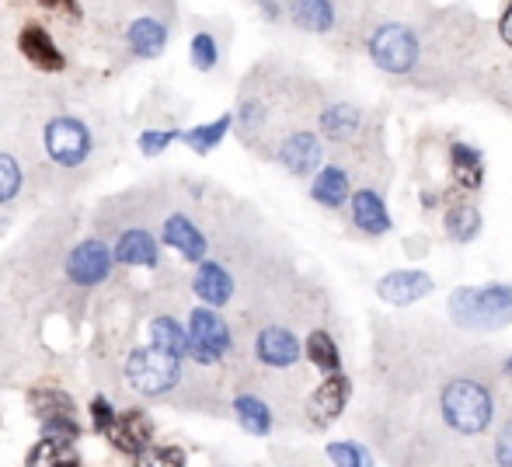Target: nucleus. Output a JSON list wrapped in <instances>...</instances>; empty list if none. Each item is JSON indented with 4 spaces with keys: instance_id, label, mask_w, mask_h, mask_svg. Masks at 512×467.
I'll list each match as a JSON object with an SVG mask.
<instances>
[{
    "instance_id": "f704fd0d",
    "label": "nucleus",
    "mask_w": 512,
    "mask_h": 467,
    "mask_svg": "<svg viewBox=\"0 0 512 467\" xmlns=\"http://www.w3.org/2000/svg\"><path fill=\"white\" fill-rule=\"evenodd\" d=\"M91 419H95V429H98V433H105L108 422L115 419V408H108V401H105V398H95V401H91Z\"/></svg>"
},
{
    "instance_id": "c756f323",
    "label": "nucleus",
    "mask_w": 512,
    "mask_h": 467,
    "mask_svg": "<svg viewBox=\"0 0 512 467\" xmlns=\"http://www.w3.org/2000/svg\"><path fill=\"white\" fill-rule=\"evenodd\" d=\"M216 60H220V46H216L213 32H196L192 35V67L196 70H213Z\"/></svg>"
},
{
    "instance_id": "ddd939ff",
    "label": "nucleus",
    "mask_w": 512,
    "mask_h": 467,
    "mask_svg": "<svg viewBox=\"0 0 512 467\" xmlns=\"http://www.w3.org/2000/svg\"><path fill=\"white\" fill-rule=\"evenodd\" d=\"M279 164H283L290 175H310V171L321 168L324 161V147L314 133L300 129V133H290L283 143H279Z\"/></svg>"
},
{
    "instance_id": "6ab92c4d",
    "label": "nucleus",
    "mask_w": 512,
    "mask_h": 467,
    "mask_svg": "<svg viewBox=\"0 0 512 467\" xmlns=\"http://www.w3.org/2000/svg\"><path fill=\"white\" fill-rule=\"evenodd\" d=\"M310 196H314V203L328 206V210H338V206L349 199V175H345L342 168H317Z\"/></svg>"
},
{
    "instance_id": "5701e85b",
    "label": "nucleus",
    "mask_w": 512,
    "mask_h": 467,
    "mask_svg": "<svg viewBox=\"0 0 512 467\" xmlns=\"http://www.w3.org/2000/svg\"><path fill=\"white\" fill-rule=\"evenodd\" d=\"M147 335H150V346H161V349H168V352H175V356L185 359L189 335H185V328L178 325V318H171V314H157V318H150Z\"/></svg>"
},
{
    "instance_id": "0eeeda50",
    "label": "nucleus",
    "mask_w": 512,
    "mask_h": 467,
    "mask_svg": "<svg viewBox=\"0 0 512 467\" xmlns=\"http://www.w3.org/2000/svg\"><path fill=\"white\" fill-rule=\"evenodd\" d=\"M370 56L380 70L387 74H408L418 63V39L415 32L405 25H384L373 32L370 39Z\"/></svg>"
},
{
    "instance_id": "20e7f679",
    "label": "nucleus",
    "mask_w": 512,
    "mask_h": 467,
    "mask_svg": "<svg viewBox=\"0 0 512 467\" xmlns=\"http://www.w3.org/2000/svg\"><path fill=\"white\" fill-rule=\"evenodd\" d=\"M42 147L56 168L74 171L84 168L88 157L95 154V133L81 116H53L42 129Z\"/></svg>"
},
{
    "instance_id": "f257e3e1",
    "label": "nucleus",
    "mask_w": 512,
    "mask_h": 467,
    "mask_svg": "<svg viewBox=\"0 0 512 467\" xmlns=\"http://www.w3.org/2000/svg\"><path fill=\"white\" fill-rule=\"evenodd\" d=\"M450 318L474 332H492L512 321V286L492 283V286H464L453 290L450 297Z\"/></svg>"
},
{
    "instance_id": "b1692460",
    "label": "nucleus",
    "mask_w": 512,
    "mask_h": 467,
    "mask_svg": "<svg viewBox=\"0 0 512 467\" xmlns=\"http://www.w3.org/2000/svg\"><path fill=\"white\" fill-rule=\"evenodd\" d=\"M359 112L352 109V105H328V109L321 112V133L328 136V140H335V143H342V140H352L356 136V129H359Z\"/></svg>"
},
{
    "instance_id": "c9c22d12",
    "label": "nucleus",
    "mask_w": 512,
    "mask_h": 467,
    "mask_svg": "<svg viewBox=\"0 0 512 467\" xmlns=\"http://www.w3.org/2000/svg\"><path fill=\"white\" fill-rule=\"evenodd\" d=\"M499 35L506 39V46L512 49V4L502 11V18H499Z\"/></svg>"
},
{
    "instance_id": "393cba45",
    "label": "nucleus",
    "mask_w": 512,
    "mask_h": 467,
    "mask_svg": "<svg viewBox=\"0 0 512 467\" xmlns=\"http://www.w3.org/2000/svg\"><path fill=\"white\" fill-rule=\"evenodd\" d=\"M230 126H234V116H220L216 122H209V126H196V129H189V133H182V140L189 143L196 154H209V150L216 147V143H223V136L230 133Z\"/></svg>"
},
{
    "instance_id": "9d476101",
    "label": "nucleus",
    "mask_w": 512,
    "mask_h": 467,
    "mask_svg": "<svg viewBox=\"0 0 512 467\" xmlns=\"http://www.w3.org/2000/svg\"><path fill=\"white\" fill-rule=\"evenodd\" d=\"M108 443H112L119 454L126 457H140L143 450L150 447V436H154V426H150L147 415L140 412H126V415H115L105 429Z\"/></svg>"
},
{
    "instance_id": "4c0bfd02",
    "label": "nucleus",
    "mask_w": 512,
    "mask_h": 467,
    "mask_svg": "<svg viewBox=\"0 0 512 467\" xmlns=\"http://www.w3.org/2000/svg\"><path fill=\"white\" fill-rule=\"evenodd\" d=\"M506 370H509V373H512V359H509V363H506Z\"/></svg>"
},
{
    "instance_id": "cd10ccee",
    "label": "nucleus",
    "mask_w": 512,
    "mask_h": 467,
    "mask_svg": "<svg viewBox=\"0 0 512 467\" xmlns=\"http://www.w3.org/2000/svg\"><path fill=\"white\" fill-rule=\"evenodd\" d=\"M25 189V171H21L18 157L0 154V206H11Z\"/></svg>"
},
{
    "instance_id": "aec40b11",
    "label": "nucleus",
    "mask_w": 512,
    "mask_h": 467,
    "mask_svg": "<svg viewBox=\"0 0 512 467\" xmlns=\"http://www.w3.org/2000/svg\"><path fill=\"white\" fill-rule=\"evenodd\" d=\"M450 164H453V178H457L464 189H478V185L485 182V157H481V150H474L471 143H453Z\"/></svg>"
},
{
    "instance_id": "a211bd4d",
    "label": "nucleus",
    "mask_w": 512,
    "mask_h": 467,
    "mask_svg": "<svg viewBox=\"0 0 512 467\" xmlns=\"http://www.w3.org/2000/svg\"><path fill=\"white\" fill-rule=\"evenodd\" d=\"M352 220L363 234H387L391 231V213H387L384 199L377 192L363 189L352 196Z\"/></svg>"
},
{
    "instance_id": "7c9ffc66",
    "label": "nucleus",
    "mask_w": 512,
    "mask_h": 467,
    "mask_svg": "<svg viewBox=\"0 0 512 467\" xmlns=\"http://www.w3.org/2000/svg\"><path fill=\"white\" fill-rule=\"evenodd\" d=\"M328 457L342 467H366L370 464V457H366V450L359 447V443H331Z\"/></svg>"
},
{
    "instance_id": "bb28decb",
    "label": "nucleus",
    "mask_w": 512,
    "mask_h": 467,
    "mask_svg": "<svg viewBox=\"0 0 512 467\" xmlns=\"http://www.w3.org/2000/svg\"><path fill=\"white\" fill-rule=\"evenodd\" d=\"M307 359L317 366L321 373H335L342 370V356H338V346L328 332H314L307 339Z\"/></svg>"
},
{
    "instance_id": "9b49d317",
    "label": "nucleus",
    "mask_w": 512,
    "mask_h": 467,
    "mask_svg": "<svg viewBox=\"0 0 512 467\" xmlns=\"http://www.w3.org/2000/svg\"><path fill=\"white\" fill-rule=\"evenodd\" d=\"M18 49L32 67L46 70V74H60L67 67V56L60 53V46L53 42V35L42 25H25L18 32Z\"/></svg>"
},
{
    "instance_id": "e433bc0d",
    "label": "nucleus",
    "mask_w": 512,
    "mask_h": 467,
    "mask_svg": "<svg viewBox=\"0 0 512 467\" xmlns=\"http://www.w3.org/2000/svg\"><path fill=\"white\" fill-rule=\"evenodd\" d=\"M42 7H49V11H70L77 14V0H39Z\"/></svg>"
},
{
    "instance_id": "1a4fd4ad",
    "label": "nucleus",
    "mask_w": 512,
    "mask_h": 467,
    "mask_svg": "<svg viewBox=\"0 0 512 467\" xmlns=\"http://www.w3.org/2000/svg\"><path fill=\"white\" fill-rule=\"evenodd\" d=\"M432 290H436V283H432V276H429V272H422V269L387 272V276L377 283L380 300H387V304H394V307L418 304V300L429 297Z\"/></svg>"
},
{
    "instance_id": "2eb2a0df",
    "label": "nucleus",
    "mask_w": 512,
    "mask_h": 467,
    "mask_svg": "<svg viewBox=\"0 0 512 467\" xmlns=\"http://www.w3.org/2000/svg\"><path fill=\"white\" fill-rule=\"evenodd\" d=\"M196 276H192V290H196L199 300H206L209 307H227L230 297H234V276L223 269L220 262H196Z\"/></svg>"
},
{
    "instance_id": "412c9836",
    "label": "nucleus",
    "mask_w": 512,
    "mask_h": 467,
    "mask_svg": "<svg viewBox=\"0 0 512 467\" xmlns=\"http://www.w3.org/2000/svg\"><path fill=\"white\" fill-rule=\"evenodd\" d=\"M290 18L304 32H328L335 25V4L331 0H293Z\"/></svg>"
},
{
    "instance_id": "6e6552de",
    "label": "nucleus",
    "mask_w": 512,
    "mask_h": 467,
    "mask_svg": "<svg viewBox=\"0 0 512 467\" xmlns=\"http://www.w3.org/2000/svg\"><path fill=\"white\" fill-rule=\"evenodd\" d=\"M161 241L168 244V248H175L185 262H203V258L209 255L206 234L199 231L196 220H192L189 213H182V210H175V213H168V217H164Z\"/></svg>"
},
{
    "instance_id": "473e14b6",
    "label": "nucleus",
    "mask_w": 512,
    "mask_h": 467,
    "mask_svg": "<svg viewBox=\"0 0 512 467\" xmlns=\"http://www.w3.org/2000/svg\"><path fill=\"white\" fill-rule=\"evenodd\" d=\"M154 454H140L143 464H185V450L178 447H150Z\"/></svg>"
},
{
    "instance_id": "a878e982",
    "label": "nucleus",
    "mask_w": 512,
    "mask_h": 467,
    "mask_svg": "<svg viewBox=\"0 0 512 467\" xmlns=\"http://www.w3.org/2000/svg\"><path fill=\"white\" fill-rule=\"evenodd\" d=\"M481 231V213L474 210L471 203H460L453 206L450 213H446V234L453 237V241H471V237H478Z\"/></svg>"
},
{
    "instance_id": "c85d7f7f",
    "label": "nucleus",
    "mask_w": 512,
    "mask_h": 467,
    "mask_svg": "<svg viewBox=\"0 0 512 467\" xmlns=\"http://www.w3.org/2000/svg\"><path fill=\"white\" fill-rule=\"evenodd\" d=\"M28 408H32L39 419H56V415H74V401L63 391H32L28 398Z\"/></svg>"
},
{
    "instance_id": "f3484780",
    "label": "nucleus",
    "mask_w": 512,
    "mask_h": 467,
    "mask_svg": "<svg viewBox=\"0 0 512 467\" xmlns=\"http://www.w3.org/2000/svg\"><path fill=\"white\" fill-rule=\"evenodd\" d=\"M126 42L133 49V56L140 60H157V56L168 49V25L161 18H136L126 32Z\"/></svg>"
},
{
    "instance_id": "39448f33",
    "label": "nucleus",
    "mask_w": 512,
    "mask_h": 467,
    "mask_svg": "<svg viewBox=\"0 0 512 467\" xmlns=\"http://www.w3.org/2000/svg\"><path fill=\"white\" fill-rule=\"evenodd\" d=\"M189 349H185V363H199V366H220L223 356L234 346V332L223 321L220 311L213 307H192L189 314Z\"/></svg>"
},
{
    "instance_id": "72a5a7b5",
    "label": "nucleus",
    "mask_w": 512,
    "mask_h": 467,
    "mask_svg": "<svg viewBox=\"0 0 512 467\" xmlns=\"http://www.w3.org/2000/svg\"><path fill=\"white\" fill-rule=\"evenodd\" d=\"M495 461L512 467V422H506L495 436Z\"/></svg>"
},
{
    "instance_id": "4be33fe9",
    "label": "nucleus",
    "mask_w": 512,
    "mask_h": 467,
    "mask_svg": "<svg viewBox=\"0 0 512 467\" xmlns=\"http://www.w3.org/2000/svg\"><path fill=\"white\" fill-rule=\"evenodd\" d=\"M234 415L244 426V433H251V436H269L272 433V412L258 394H237Z\"/></svg>"
},
{
    "instance_id": "2f4dec72",
    "label": "nucleus",
    "mask_w": 512,
    "mask_h": 467,
    "mask_svg": "<svg viewBox=\"0 0 512 467\" xmlns=\"http://www.w3.org/2000/svg\"><path fill=\"white\" fill-rule=\"evenodd\" d=\"M178 136H182L178 129H143V133H140V150L147 157H154V154H161L168 143H175Z\"/></svg>"
},
{
    "instance_id": "4468645a",
    "label": "nucleus",
    "mask_w": 512,
    "mask_h": 467,
    "mask_svg": "<svg viewBox=\"0 0 512 467\" xmlns=\"http://www.w3.org/2000/svg\"><path fill=\"white\" fill-rule=\"evenodd\" d=\"M349 391H352L349 377H342L338 370L328 373V380L310 394V405H307L310 419H314L317 426H328L331 419H338V415L345 412V405H349Z\"/></svg>"
},
{
    "instance_id": "dca6fc26",
    "label": "nucleus",
    "mask_w": 512,
    "mask_h": 467,
    "mask_svg": "<svg viewBox=\"0 0 512 467\" xmlns=\"http://www.w3.org/2000/svg\"><path fill=\"white\" fill-rule=\"evenodd\" d=\"M157 255H161V248L147 227H122L112 248L115 265H147L150 269V265H157Z\"/></svg>"
},
{
    "instance_id": "f8f14e48",
    "label": "nucleus",
    "mask_w": 512,
    "mask_h": 467,
    "mask_svg": "<svg viewBox=\"0 0 512 467\" xmlns=\"http://www.w3.org/2000/svg\"><path fill=\"white\" fill-rule=\"evenodd\" d=\"M255 356L258 363L272 366V370H286L300 359V339L283 325H269L258 332L255 339Z\"/></svg>"
},
{
    "instance_id": "7ed1b4c3",
    "label": "nucleus",
    "mask_w": 512,
    "mask_h": 467,
    "mask_svg": "<svg viewBox=\"0 0 512 467\" xmlns=\"http://www.w3.org/2000/svg\"><path fill=\"white\" fill-rule=\"evenodd\" d=\"M439 408H443L446 426L464 436L485 433L495 415L492 394H488V387H481L478 380H453L443 391V398H439Z\"/></svg>"
},
{
    "instance_id": "423d86ee",
    "label": "nucleus",
    "mask_w": 512,
    "mask_h": 467,
    "mask_svg": "<svg viewBox=\"0 0 512 467\" xmlns=\"http://www.w3.org/2000/svg\"><path fill=\"white\" fill-rule=\"evenodd\" d=\"M115 269L112 248L102 241V237H84L81 244L67 251V262H63V272L67 279L77 286V290H95L102 286Z\"/></svg>"
},
{
    "instance_id": "f03ea898",
    "label": "nucleus",
    "mask_w": 512,
    "mask_h": 467,
    "mask_svg": "<svg viewBox=\"0 0 512 467\" xmlns=\"http://www.w3.org/2000/svg\"><path fill=\"white\" fill-rule=\"evenodd\" d=\"M185 366L189 363H185L182 356H175V352H168L161 346H147V349H136L133 356L126 359V380L143 398L164 401L168 394L178 391Z\"/></svg>"
}]
</instances>
